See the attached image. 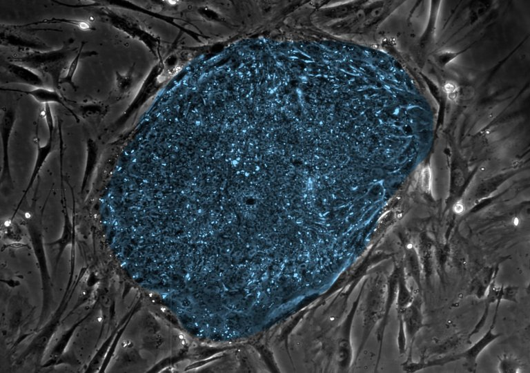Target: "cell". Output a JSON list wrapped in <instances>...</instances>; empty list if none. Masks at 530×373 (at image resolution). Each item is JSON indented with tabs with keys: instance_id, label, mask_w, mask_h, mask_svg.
<instances>
[{
	"instance_id": "cell-10",
	"label": "cell",
	"mask_w": 530,
	"mask_h": 373,
	"mask_svg": "<svg viewBox=\"0 0 530 373\" xmlns=\"http://www.w3.org/2000/svg\"><path fill=\"white\" fill-rule=\"evenodd\" d=\"M77 108L84 118L95 119L106 115L108 105L104 102L91 101L77 105Z\"/></svg>"
},
{
	"instance_id": "cell-4",
	"label": "cell",
	"mask_w": 530,
	"mask_h": 373,
	"mask_svg": "<svg viewBox=\"0 0 530 373\" xmlns=\"http://www.w3.org/2000/svg\"><path fill=\"white\" fill-rule=\"evenodd\" d=\"M1 44L15 48L23 53L48 50V46L39 39L17 30L14 26L6 27L1 31Z\"/></svg>"
},
{
	"instance_id": "cell-3",
	"label": "cell",
	"mask_w": 530,
	"mask_h": 373,
	"mask_svg": "<svg viewBox=\"0 0 530 373\" xmlns=\"http://www.w3.org/2000/svg\"><path fill=\"white\" fill-rule=\"evenodd\" d=\"M1 82L5 81V84H23L33 88L47 87L42 75L24 65L1 59Z\"/></svg>"
},
{
	"instance_id": "cell-5",
	"label": "cell",
	"mask_w": 530,
	"mask_h": 373,
	"mask_svg": "<svg viewBox=\"0 0 530 373\" xmlns=\"http://www.w3.org/2000/svg\"><path fill=\"white\" fill-rule=\"evenodd\" d=\"M54 137L55 134H48V138L45 144H41L38 137H36L35 143L37 147L36 158L34 163L33 169L31 172L28 184L23 191L19 202L16 207L15 211L13 214L14 217L16 213L19 209L21 204L23 202L26 197L33 186L34 182L37 180L39 172L41 171L43 164L47 160V158L53 151L54 147Z\"/></svg>"
},
{
	"instance_id": "cell-12",
	"label": "cell",
	"mask_w": 530,
	"mask_h": 373,
	"mask_svg": "<svg viewBox=\"0 0 530 373\" xmlns=\"http://www.w3.org/2000/svg\"><path fill=\"white\" fill-rule=\"evenodd\" d=\"M422 186L424 191H429L431 183V172L429 167L423 169L421 175Z\"/></svg>"
},
{
	"instance_id": "cell-7",
	"label": "cell",
	"mask_w": 530,
	"mask_h": 373,
	"mask_svg": "<svg viewBox=\"0 0 530 373\" xmlns=\"http://www.w3.org/2000/svg\"><path fill=\"white\" fill-rule=\"evenodd\" d=\"M61 175V202L62 204V211L63 214V227L61 237L57 240L48 243V245H57L59 253L57 260L59 259L65 248L74 242V226L70 220L66 195V189L63 184V173Z\"/></svg>"
},
{
	"instance_id": "cell-2",
	"label": "cell",
	"mask_w": 530,
	"mask_h": 373,
	"mask_svg": "<svg viewBox=\"0 0 530 373\" xmlns=\"http://www.w3.org/2000/svg\"><path fill=\"white\" fill-rule=\"evenodd\" d=\"M17 119V110L13 106L6 108L1 115L0 122V134L2 146V165L1 172V189L5 191L14 189L13 180L11 174L9 146L11 133Z\"/></svg>"
},
{
	"instance_id": "cell-8",
	"label": "cell",
	"mask_w": 530,
	"mask_h": 373,
	"mask_svg": "<svg viewBox=\"0 0 530 373\" xmlns=\"http://www.w3.org/2000/svg\"><path fill=\"white\" fill-rule=\"evenodd\" d=\"M99 161V148L97 142L92 138L86 140V157L83 178L81 184V196L87 191L92 180Z\"/></svg>"
},
{
	"instance_id": "cell-1",
	"label": "cell",
	"mask_w": 530,
	"mask_h": 373,
	"mask_svg": "<svg viewBox=\"0 0 530 373\" xmlns=\"http://www.w3.org/2000/svg\"><path fill=\"white\" fill-rule=\"evenodd\" d=\"M72 41L70 39L60 48L26 52L21 56L10 57L8 60L24 65L41 75H48L52 88L60 91L61 75L67 68L70 59L78 50L77 48L70 47Z\"/></svg>"
},
{
	"instance_id": "cell-6",
	"label": "cell",
	"mask_w": 530,
	"mask_h": 373,
	"mask_svg": "<svg viewBox=\"0 0 530 373\" xmlns=\"http://www.w3.org/2000/svg\"><path fill=\"white\" fill-rule=\"evenodd\" d=\"M1 90L4 91L21 93H24L26 95H30L37 102L43 104H50L51 103L58 104L61 106H63L70 114H72V115L75 118V119L77 122H79V120L78 116L76 115L73 109H72L69 106L68 103L66 102L67 99H66L65 97H63V95L60 93L59 90L55 89L53 88H51L49 87H37V88H33L32 89L28 90L1 88Z\"/></svg>"
},
{
	"instance_id": "cell-9",
	"label": "cell",
	"mask_w": 530,
	"mask_h": 373,
	"mask_svg": "<svg viewBox=\"0 0 530 373\" xmlns=\"http://www.w3.org/2000/svg\"><path fill=\"white\" fill-rule=\"evenodd\" d=\"M86 42L82 41L81 43V45L76 53V55L74 56L73 59L71 60V61L69 63L67 68H66V73L65 75L62 76L59 80V86L62 84H68L70 86V87L74 90H77L78 88V86L75 84L73 78L76 73L79 63L81 59L87 57H91L93 55H97L98 53L94 50L92 51H83L84 46L85 45Z\"/></svg>"
},
{
	"instance_id": "cell-13",
	"label": "cell",
	"mask_w": 530,
	"mask_h": 373,
	"mask_svg": "<svg viewBox=\"0 0 530 373\" xmlns=\"http://www.w3.org/2000/svg\"><path fill=\"white\" fill-rule=\"evenodd\" d=\"M454 209L456 212L460 213L463 210V207L460 203H458L455 205Z\"/></svg>"
},
{
	"instance_id": "cell-11",
	"label": "cell",
	"mask_w": 530,
	"mask_h": 373,
	"mask_svg": "<svg viewBox=\"0 0 530 373\" xmlns=\"http://www.w3.org/2000/svg\"><path fill=\"white\" fill-rule=\"evenodd\" d=\"M57 22H61V23L63 22V23H71L72 25H75V26H78L80 29L84 30H92L93 29L92 26L90 25V23H88V22L81 21H74V20L62 19H54V18H52L51 19H48V20L46 19V20H43V21H41L31 23H29V24H26V26L35 25V24L42 23H57Z\"/></svg>"
}]
</instances>
